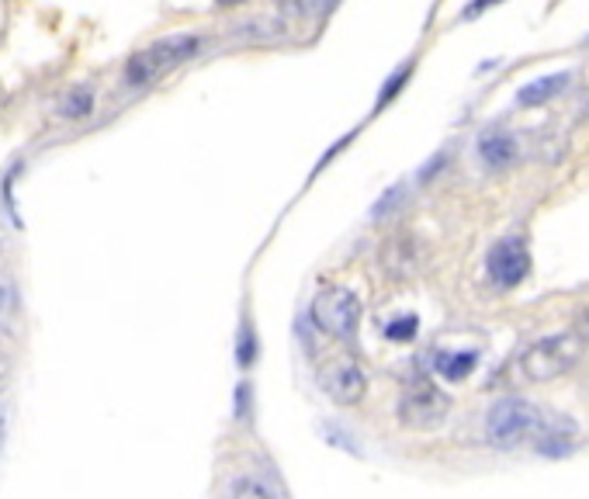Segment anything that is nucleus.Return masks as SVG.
Wrapping results in <instances>:
<instances>
[{"mask_svg": "<svg viewBox=\"0 0 589 499\" xmlns=\"http://www.w3.org/2000/svg\"><path fill=\"white\" fill-rule=\"evenodd\" d=\"M586 354V341L576 330H562L552 336H541L517 357V375L527 385H547L555 378L568 375Z\"/></svg>", "mask_w": 589, "mask_h": 499, "instance_id": "nucleus-1", "label": "nucleus"}, {"mask_svg": "<svg viewBox=\"0 0 589 499\" xmlns=\"http://www.w3.org/2000/svg\"><path fill=\"white\" fill-rule=\"evenodd\" d=\"M319 389L337 406H357L368 395V371L354 354H337L319 368Z\"/></svg>", "mask_w": 589, "mask_h": 499, "instance_id": "nucleus-7", "label": "nucleus"}, {"mask_svg": "<svg viewBox=\"0 0 589 499\" xmlns=\"http://www.w3.org/2000/svg\"><path fill=\"white\" fill-rule=\"evenodd\" d=\"M274 4H278L284 14H309V8L316 4V0H274Z\"/></svg>", "mask_w": 589, "mask_h": 499, "instance_id": "nucleus-18", "label": "nucleus"}, {"mask_svg": "<svg viewBox=\"0 0 589 499\" xmlns=\"http://www.w3.org/2000/svg\"><path fill=\"white\" fill-rule=\"evenodd\" d=\"M219 8H239V4H247V0H215Z\"/></svg>", "mask_w": 589, "mask_h": 499, "instance_id": "nucleus-21", "label": "nucleus"}, {"mask_svg": "<svg viewBox=\"0 0 589 499\" xmlns=\"http://www.w3.org/2000/svg\"><path fill=\"white\" fill-rule=\"evenodd\" d=\"M309 312H313V323L327 336H333V341H354V333L361 326V298L343 285L322 288L313 298Z\"/></svg>", "mask_w": 589, "mask_h": 499, "instance_id": "nucleus-4", "label": "nucleus"}, {"mask_svg": "<svg viewBox=\"0 0 589 499\" xmlns=\"http://www.w3.org/2000/svg\"><path fill=\"white\" fill-rule=\"evenodd\" d=\"M479 159L490 170H506L517 159V139L510 132H485L479 139Z\"/></svg>", "mask_w": 589, "mask_h": 499, "instance_id": "nucleus-10", "label": "nucleus"}, {"mask_svg": "<svg viewBox=\"0 0 589 499\" xmlns=\"http://www.w3.org/2000/svg\"><path fill=\"white\" fill-rule=\"evenodd\" d=\"M201 49H205V38L195 35V32H177V35L160 38V43H153L150 49L136 52L126 63V84L129 87H146V84H153V80H160L164 73L191 63V59Z\"/></svg>", "mask_w": 589, "mask_h": 499, "instance_id": "nucleus-3", "label": "nucleus"}, {"mask_svg": "<svg viewBox=\"0 0 589 499\" xmlns=\"http://www.w3.org/2000/svg\"><path fill=\"white\" fill-rule=\"evenodd\" d=\"M547 420V413L531 403L523 395H506L496 399L485 413V441H490L496 451H514L523 444H534V437L541 433Z\"/></svg>", "mask_w": 589, "mask_h": 499, "instance_id": "nucleus-2", "label": "nucleus"}, {"mask_svg": "<svg viewBox=\"0 0 589 499\" xmlns=\"http://www.w3.org/2000/svg\"><path fill=\"white\" fill-rule=\"evenodd\" d=\"M4 302H8V292H4V285H0V312H4Z\"/></svg>", "mask_w": 589, "mask_h": 499, "instance_id": "nucleus-22", "label": "nucleus"}, {"mask_svg": "<svg viewBox=\"0 0 589 499\" xmlns=\"http://www.w3.org/2000/svg\"><path fill=\"white\" fill-rule=\"evenodd\" d=\"M568 84V73H552V76H538L531 84H523L517 91V105L520 108H541L544 102H552L555 94H562Z\"/></svg>", "mask_w": 589, "mask_h": 499, "instance_id": "nucleus-12", "label": "nucleus"}, {"mask_svg": "<svg viewBox=\"0 0 589 499\" xmlns=\"http://www.w3.org/2000/svg\"><path fill=\"white\" fill-rule=\"evenodd\" d=\"M236 361L239 368H250L257 361V333L250 323H243L239 326V336H236Z\"/></svg>", "mask_w": 589, "mask_h": 499, "instance_id": "nucleus-15", "label": "nucleus"}, {"mask_svg": "<svg viewBox=\"0 0 589 499\" xmlns=\"http://www.w3.org/2000/svg\"><path fill=\"white\" fill-rule=\"evenodd\" d=\"M233 499H274L271 489L257 483V478H239V483L233 486Z\"/></svg>", "mask_w": 589, "mask_h": 499, "instance_id": "nucleus-16", "label": "nucleus"}, {"mask_svg": "<svg viewBox=\"0 0 589 499\" xmlns=\"http://www.w3.org/2000/svg\"><path fill=\"white\" fill-rule=\"evenodd\" d=\"M420 261V250H416V239L413 236H392L389 243H385L381 250V268L389 277H396V282H402V277H410L413 268Z\"/></svg>", "mask_w": 589, "mask_h": 499, "instance_id": "nucleus-9", "label": "nucleus"}, {"mask_svg": "<svg viewBox=\"0 0 589 499\" xmlns=\"http://www.w3.org/2000/svg\"><path fill=\"white\" fill-rule=\"evenodd\" d=\"M493 4H499V0H475V4L464 8V14H461V17H475V14H482L485 8H493Z\"/></svg>", "mask_w": 589, "mask_h": 499, "instance_id": "nucleus-19", "label": "nucleus"}, {"mask_svg": "<svg viewBox=\"0 0 589 499\" xmlns=\"http://www.w3.org/2000/svg\"><path fill=\"white\" fill-rule=\"evenodd\" d=\"M0 444H4V409H0Z\"/></svg>", "mask_w": 589, "mask_h": 499, "instance_id": "nucleus-23", "label": "nucleus"}, {"mask_svg": "<svg viewBox=\"0 0 589 499\" xmlns=\"http://www.w3.org/2000/svg\"><path fill=\"white\" fill-rule=\"evenodd\" d=\"M416 333H420V319L413 312L396 316L392 323H385V341H392V344H410Z\"/></svg>", "mask_w": 589, "mask_h": 499, "instance_id": "nucleus-14", "label": "nucleus"}, {"mask_svg": "<svg viewBox=\"0 0 589 499\" xmlns=\"http://www.w3.org/2000/svg\"><path fill=\"white\" fill-rule=\"evenodd\" d=\"M448 413H451V395L440 392L434 382H413L399 395L396 406L399 424L410 430H437L448 424Z\"/></svg>", "mask_w": 589, "mask_h": 499, "instance_id": "nucleus-5", "label": "nucleus"}, {"mask_svg": "<svg viewBox=\"0 0 589 499\" xmlns=\"http://www.w3.org/2000/svg\"><path fill=\"white\" fill-rule=\"evenodd\" d=\"M534 451L544 458H565L576 451V420L558 413H547L541 433L534 437Z\"/></svg>", "mask_w": 589, "mask_h": 499, "instance_id": "nucleus-8", "label": "nucleus"}, {"mask_svg": "<svg viewBox=\"0 0 589 499\" xmlns=\"http://www.w3.org/2000/svg\"><path fill=\"white\" fill-rule=\"evenodd\" d=\"M410 73H413V63H405V67H399L396 76H389V84H385V91H381V97H378V108L389 105V97H396V94L402 91V84L410 80Z\"/></svg>", "mask_w": 589, "mask_h": 499, "instance_id": "nucleus-17", "label": "nucleus"}, {"mask_svg": "<svg viewBox=\"0 0 589 499\" xmlns=\"http://www.w3.org/2000/svg\"><path fill=\"white\" fill-rule=\"evenodd\" d=\"M475 368H479V351H437L434 354V371L451 385L464 382Z\"/></svg>", "mask_w": 589, "mask_h": 499, "instance_id": "nucleus-11", "label": "nucleus"}, {"mask_svg": "<svg viewBox=\"0 0 589 499\" xmlns=\"http://www.w3.org/2000/svg\"><path fill=\"white\" fill-rule=\"evenodd\" d=\"M576 333L582 336V341H589V309H586V312L579 316V330H576Z\"/></svg>", "mask_w": 589, "mask_h": 499, "instance_id": "nucleus-20", "label": "nucleus"}, {"mask_svg": "<svg viewBox=\"0 0 589 499\" xmlns=\"http://www.w3.org/2000/svg\"><path fill=\"white\" fill-rule=\"evenodd\" d=\"M91 111H94V87H87V84L70 87L56 102V115L63 118V122H80V118H87Z\"/></svg>", "mask_w": 589, "mask_h": 499, "instance_id": "nucleus-13", "label": "nucleus"}, {"mask_svg": "<svg viewBox=\"0 0 589 499\" xmlns=\"http://www.w3.org/2000/svg\"><path fill=\"white\" fill-rule=\"evenodd\" d=\"M527 274H531V247H527V239L517 233L496 239L490 253H485V277H490V285L499 292H510L527 282Z\"/></svg>", "mask_w": 589, "mask_h": 499, "instance_id": "nucleus-6", "label": "nucleus"}]
</instances>
